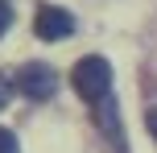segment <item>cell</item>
Wrapping results in <instances>:
<instances>
[{"label": "cell", "mask_w": 157, "mask_h": 153, "mask_svg": "<svg viewBox=\"0 0 157 153\" xmlns=\"http://www.w3.org/2000/svg\"><path fill=\"white\" fill-rule=\"evenodd\" d=\"M0 153H17V137L8 128H0Z\"/></svg>", "instance_id": "obj_5"}, {"label": "cell", "mask_w": 157, "mask_h": 153, "mask_svg": "<svg viewBox=\"0 0 157 153\" xmlns=\"http://www.w3.org/2000/svg\"><path fill=\"white\" fill-rule=\"evenodd\" d=\"M95 120H99V128L108 132V141L116 149H124V128H120V116H116V99H99V104H95Z\"/></svg>", "instance_id": "obj_4"}, {"label": "cell", "mask_w": 157, "mask_h": 153, "mask_svg": "<svg viewBox=\"0 0 157 153\" xmlns=\"http://www.w3.org/2000/svg\"><path fill=\"white\" fill-rule=\"evenodd\" d=\"M145 124H149V132H153V141H157V108H149V116H145Z\"/></svg>", "instance_id": "obj_8"}, {"label": "cell", "mask_w": 157, "mask_h": 153, "mask_svg": "<svg viewBox=\"0 0 157 153\" xmlns=\"http://www.w3.org/2000/svg\"><path fill=\"white\" fill-rule=\"evenodd\" d=\"M17 87L29 99H50L54 87H58V75H54V66H46V62H25L21 71H17Z\"/></svg>", "instance_id": "obj_2"}, {"label": "cell", "mask_w": 157, "mask_h": 153, "mask_svg": "<svg viewBox=\"0 0 157 153\" xmlns=\"http://www.w3.org/2000/svg\"><path fill=\"white\" fill-rule=\"evenodd\" d=\"M8 21H13V8H8V4H4V0H0V33H4V29H8Z\"/></svg>", "instance_id": "obj_6"}, {"label": "cell", "mask_w": 157, "mask_h": 153, "mask_svg": "<svg viewBox=\"0 0 157 153\" xmlns=\"http://www.w3.org/2000/svg\"><path fill=\"white\" fill-rule=\"evenodd\" d=\"M33 33L41 41H62V37L75 33V17L66 8H58V4H41L37 17H33Z\"/></svg>", "instance_id": "obj_3"}, {"label": "cell", "mask_w": 157, "mask_h": 153, "mask_svg": "<svg viewBox=\"0 0 157 153\" xmlns=\"http://www.w3.org/2000/svg\"><path fill=\"white\" fill-rule=\"evenodd\" d=\"M71 83H75V91L87 99V104H99V99L112 95V62L99 58V54L78 58L75 71H71Z\"/></svg>", "instance_id": "obj_1"}, {"label": "cell", "mask_w": 157, "mask_h": 153, "mask_svg": "<svg viewBox=\"0 0 157 153\" xmlns=\"http://www.w3.org/2000/svg\"><path fill=\"white\" fill-rule=\"evenodd\" d=\"M8 95H13V87H8V79H4V75H0V108L8 104Z\"/></svg>", "instance_id": "obj_7"}]
</instances>
